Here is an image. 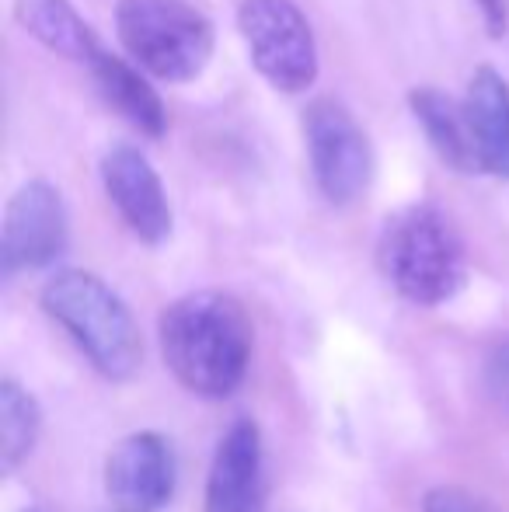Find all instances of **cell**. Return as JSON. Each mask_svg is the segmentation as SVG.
<instances>
[{
	"mask_svg": "<svg viewBox=\"0 0 509 512\" xmlns=\"http://www.w3.org/2000/svg\"><path fill=\"white\" fill-rule=\"evenodd\" d=\"M161 356L185 391L199 398H231L245 384L255 328L245 304L224 290H196L164 307Z\"/></svg>",
	"mask_w": 509,
	"mask_h": 512,
	"instance_id": "obj_1",
	"label": "cell"
},
{
	"mask_svg": "<svg viewBox=\"0 0 509 512\" xmlns=\"http://www.w3.org/2000/svg\"><path fill=\"white\" fill-rule=\"evenodd\" d=\"M377 269L401 300L440 307L468 283V255L440 206L415 203L387 216L377 237Z\"/></svg>",
	"mask_w": 509,
	"mask_h": 512,
	"instance_id": "obj_2",
	"label": "cell"
},
{
	"mask_svg": "<svg viewBox=\"0 0 509 512\" xmlns=\"http://www.w3.org/2000/svg\"><path fill=\"white\" fill-rule=\"evenodd\" d=\"M42 310L77 342L88 363L112 384L143 366V338L133 314L105 279L88 269H60L42 286Z\"/></svg>",
	"mask_w": 509,
	"mask_h": 512,
	"instance_id": "obj_3",
	"label": "cell"
},
{
	"mask_svg": "<svg viewBox=\"0 0 509 512\" xmlns=\"http://www.w3.org/2000/svg\"><path fill=\"white\" fill-rule=\"evenodd\" d=\"M116 35L136 67L168 84L196 81L217 42L213 21L189 0H119Z\"/></svg>",
	"mask_w": 509,
	"mask_h": 512,
	"instance_id": "obj_4",
	"label": "cell"
},
{
	"mask_svg": "<svg viewBox=\"0 0 509 512\" xmlns=\"http://www.w3.org/2000/svg\"><path fill=\"white\" fill-rule=\"evenodd\" d=\"M238 32L269 88L304 95L318 81V39L297 0H241Z\"/></svg>",
	"mask_w": 509,
	"mask_h": 512,
	"instance_id": "obj_5",
	"label": "cell"
},
{
	"mask_svg": "<svg viewBox=\"0 0 509 512\" xmlns=\"http://www.w3.org/2000/svg\"><path fill=\"white\" fill-rule=\"evenodd\" d=\"M304 140L318 192L332 206H353L374 182V147L367 129L335 98L304 108Z\"/></svg>",
	"mask_w": 509,
	"mask_h": 512,
	"instance_id": "obj_6",
	"label": "cell"
},
{
	"mask_svg": "<svg viewBox=\"0 0 509 512\" xmlns=\"http://www.w3.org/2000/svg\"><path fill=\"white\" fill-rule=\"evenodd\" d=\"M70 216L60 189L46 178H32L11 196L0 230V262L4 276L49 269L67 255Z\"/></svg>",
	"mask_w": 509,
	"mask_h": 512,
	"instance_id": "obj_7",
	"label": "cell"
},
{
	"mask_svg": "<svg viewBox=\"0 0 509 512\" xmlns=\"http://www.w3.org/2000/svg\"><path fill=\"white\" fill-rule=\"evenodd\" d=\"M171 443L154 429L129 432L105 457V492L116 512H161L175 495Z\"/></svg>",
	"mask_w": 509,
	"mask_h": 512,
	"instance_id": "obj_8",
	"label": "cell"
},
{
	"mask_svg": "<svg viewBox=\"0 0 509 512\" xmlns=\"http://www.w3.org/2000/svg\"><path fill=\"white\" fill-rule=\"evenodd\" d=\"M102 189L129 234L143 244H164L171 237V203L150 157L136 147H112L102 157Z\"/></svg>",
	"mask_w": 509,
	"mask_h": 512,
	"instance_id": "obj_9",
	"label": "cell"
},
{
	"mask_svg": "<svg viewBox=\"0 0 509 512\" xmlns=\"http://www.w3.org/2000/svg\"><path fill=\"white\" fill-rule=\"evenodd\" d=\"M262 502V432L252 418H234L213 453L203 512H262Z\"/></svg>",
	"mask_w": 509,
	"mask_h": 512,
	"instance_id": "obj_10",
	"label": "cell"
},
{
	"mask_svg": "<svg viewBox=\"0 0 509 512\" xmlns=\"http://www.w3.org/2000/svg\"><path fill=\"white\" fill-rule=\"evenodd\" d=\"M482 175L509 182V81L496 67H478L464 91Z\"/></svg>",
	"mask_w": 509,
	"mask_h": 512,
	"instance_id": "obj_11",
	"label": "cell"
},
{
	"mask_svg": "<svg viewBox=\"0 0 509 512\" xmlns=\"http://www.w3.org/2000/svg\"><path fill=\"white\" fill-rule=\"evenodd\" d=\"M408 108H412L415 122L426 133L429 147L436 150L443 164L457 175H482V161H478L475 136H471L468 108L464 98L443 95L436 88H412L408 91Z\"/></svg>",
	"mask_w": 509,
	"mask_h": 512,
	"instance_id": "obj_12",
	"label": "cell"
},
{
	"mask_svg": "<svg viewBox=\"0 0 509 512\" xmlns=\"http://www.w3.org/2000/svg\"><path fill=\"white\" fill-rule=\"evenodd\" d=\"M88 67L95 74V84L105 102H109V108H116L129 126L140 129L143 136L161 140L164 129H168V108H164L161 95L150 88L147 70H140L133 60H123L116 53H105V49Z\"/></svg>",
	"mask_w": 509,
	"mask_h": 512,
	"instance_id": "obj_13",
	"label": "cell"
},
{
	"mask_svg": "<svg viewBox=\"0 0 509 512\" xmlns=\"http://www.w3.org/2000/svg\"><path fill=\"white\" fill-rule=\"evenodd\" d=\"M14 21L49 53L74 63H91L102 53L95 28L70 0H14Z\"/></svg>",
	"mask_w": 509,
	"mask_h": 512,
	"instance_id": "obj_14",
	"label": "cell"
},
{
	"mask_svg": "<svg viewBox=\"0 0 509 512\" xmlns=\"http://www.w3.org/2000/svg\"><path fill=\"white\" fill-rule=\"evenodd\" d=\"M42 432L39 401L25 391L14 377L0 380V467L14 474L28 457Z\"/></svg>",
	"mask_w": 509,
	"mask_h": 512,
	"instance_id": "obj_15",
	"label": "cell"
},
{
	"mask_svg": "<svg viewBox=\"0 0 509 512\" xmlns=\"http://www.w3.org/2000/svg\"><path fill=\"white\" fill-rule=\"evenodd\" d=\"M422 512H499L496 506H489L485 499L471 495L468 488H429L426 499H422Z\"/></svg>",
	"mask_w": 509,
	"mask_h": 512,
	"instance_id": "obj_16",
	"label": "cell"
},
{
	"mask_svg": "<svg viewBox=\"0 0 509 512\" xmlns=\"http://www.w3.org/2000/svg\"><path fill=\"white\" fill-rule=\"evenodd\" d=\"M485 384H489L492 398H496L503 408H509V338L489 352V363H485Z\"/></svg>",
	"mask_w": 509,
	"mask_h": 512,
	"instance_id": "obj_17",
	"label": "cell"
},
{
	"mask_svg": "<svg viewBox=\"0 0 509 512\" xmlns=\"http://www.w3.org/2000/svg\"><path fill=\"white\" fill-rule=\"evenodd\" d=\"M475 7L482 11V21H485V32L492 39H503L506 28H509V11H506V0H475Z\"/></svg>",
	"mask_w": 509,
	"mask_h": 512,
	"instance_id": "obj_18",
	"label": "cell"
}]
</instances>
